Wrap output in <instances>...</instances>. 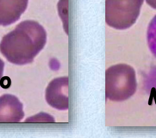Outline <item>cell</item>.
<instances>
[{"label": "cell", "instance_id": "5b68a950", "mask_svg": "<svg viewBox=\"0 0 156 138\" xmlns=\"http://www.w3.org/2000/svg\"><path fill=\"white\" fill-rule=\"evenodd\" d=\"M23 105L15 95L0 97V123H17L24 118Z\"/></svg>", "mask_w": 156, "mask_h": 138}, {"label": "cell", "instance_id": "7a4b0ae2", "mask_svg": "<svg viewBox=\"0 0 156 138\" xmlns=\"http://www.w3.org/2000/svg\"><path fill=\"white\" fill-rule=\"evenodd\" d=\"M136 85L134 70L129 66L119 64L106 70V98L117 102L127 99L135 93Z\"/></svg>", "mask_w": 156, "mask_h": 138}, {"label": "cell", "instance_id": "52a82bcc", "mask_svg": "<svg viewBox=\"0 0 156 138\" xmlns=\"http://www.w3.org/2000/svg\"><path fill=\"white\" fill-rule=\"evenodd\" d=\"M147 39L150 50L156 57V15L150 22L147 28Z\"/></svg>", "mask_w": 156, "mask_h": 138}, {"label": "cell", "instance_id": "277c9868", "mask_svg": "<svg viewBox=\"0 0 156 138\" xmlns=\"http://www.w3.org/2000/svg\"><path fill=\"white\" fill-rule=\"evenodd\" d=\"M69 78H59L52 80L46 91V100L53 108L66 110L69 108Z\"/></svg>", "mask_w": 156, "mask_h": 138}, {"label": "cell", "instance_id": "8992f818", "mask_svg": "<svg viewBox=\"0 0 156 138\" xmlns=\"http://www.w3.org/2000/svg\"><path fill=\"white\" fill-rule=\"evenodd\" d=\"M28 0H0V25L9 26L20 19Z\"/></svg>", "mask_w": 156, "mask_h": 138}, {"label": "cell", "instance_id": "9c48e42d", "mask_svg": "<svg viewBox=\"0 0 156 138\" xmlns=\"http://www.w3.org/2000/svg\"><path fill=\"white\" fill-rule=\"evenodd\" d=\"M146 2L150 7L156 9V0H146Z\"/></svg>", "mask_w": 156, "mask_h": 138}, {"label": "cell", "instance_id": "3957f363", "mask_svg": "<svg viewBox=\"0 0 156 138\" xmlns=\"http://www.w3.org/2000/svg\"><path fill=\"white\" fill-rule=\"evenodd\" d=\"M144 0H105V22L112 28L123 30L136 21Z\"/></svg>", "mask_w": 156, "mask_h": 138}, {"label": "cell", "instance_id": "ba28073f", "mask_svg": "<svg viewBox=\"0 0 156 138\" xmlns=\"http://www.w3.org/2000/svg\"><path fill=\"white\" fill-rule=\"evenodd\" d=\"M4 68H5V63L0 58V85H1V80L2 79L3 75Z\"/></svg>", "mask_w": 156, "mask_h": 138}, {"label": "cell", "instance_id": "6da1fadb", "mask_svg": "<svg viewBox=\"0 0 156 138\" xmlns=\"http://www.w3.org/2000/svg\"><path fill=\"white\" fill-rule=\"evenodd\" d=\"M47 37L46 30L39 22L25 20L3 36L0 43V52L13 64H28L44 49Z\"/></svg>", "mask_w": 156, "mask_h": 138}]
</instances>
